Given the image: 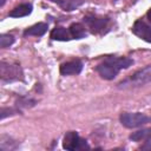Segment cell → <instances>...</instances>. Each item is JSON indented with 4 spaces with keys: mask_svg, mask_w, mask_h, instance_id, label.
Segmentation results:
<instances>
[{
    "mask_svg": "<svg viewBox=\"0 0 151 151\" xmlns=\"http://www.w3.org/2000/svg\"><path fill=\"white\" fill-rule=\"evenodd\" d=\"M83 20L93 34L105 33V29L109 27V22H110V19L107 17H99V15H93V14L85 15Z\"/></svg>",
    "mask_w": 151,
    "mask_h": 151,
    "instance_id": "obj_5",
    "label": "cell"
},
{
    "mask_svg": "<svg viewBox=\"0 0 151 151\" xmlns=\"http://www.w3.org/2000/svg\"><path fill=\"white\" fill-rule=\"evenodd\" d=\"M146 18H147V20L151 22V8H150V9L146 12Z\"/></svg>",
    "mask_w": 151,
    "mask_h": 151,
    "instance_id": "obj_20",
    "label": "cell"
},
{
    "mask_svg": "<svg viewBox=\"0 0 151 151\" xmlns=\"http://www.w3.org/2000/svg\"><path fill=\"white\" fill-rule=\"evenodd\" d=\"M133 65V59L129 57H113L109 55L101 64L96 67L98 74L105 80H112L117 77L118 72L123 68H127Z\"/></svg>",
    "mask_w": 151,
    "mask_h": 151,
    "instance_id": "obj_1",
    "label": "cell"
},
{
    "mask_svg": "<svg viewBox=\"0 0 151 151\" xmlns=\"http://www.w3.org/2000/svg\"><path fill=\"white\" fill-rule=\"evenodd\" d=\"M14 44V38L9 34H1L0 35V47L7 48Z\"/></svg>",
    "mask_w": 151,
    "mask_h": 151,
    "instance_id": "obj_18",
    "label": "cell"
},
{
    "mask_svg": "<svg viewBox=\"0 0 151 151\" xmlns=\"http://www.w3.org/2000/svg\"><path fill=\"white\" fill-rule=\"evenodd\" d=\"M35 104H37V100H35V99L29 98V97H25V96H19V97L15 99L14 106H17V107L22 112L24 109L33 107Z\"/></svg>",
    "mask_w": 151,
    "mask_h": 151,
    "instance_id": "obj_15",
    "label": "cell"
},
{
    "mask_svg": "<svg viewBox=\"0 0 151 151\" xmlns=\"http://www.w3.org/2000/svg\"><path fill=\"white\" fill-rule=\"evenodd\" d=\"M0 78L2 83L22 81L25 79L24 71L20 65L1 61L0 63Z\"/></svg>",
    "mask_w": 151,
    "mask_h": 151,
    "instance_id": "obj_3",
    "label": "cell"
},
{
    "mask_svg": "<svg viewBox=\"0 0 151 151\" xmlns=\"http://www.w3.org/2000/svg\"><path fill=\"white\" fill-rule=\"evenodd\" d=\"M48 25L46 22H38L33 26L26 28L24 31V35H33V37H41L47 32Z\"/></svg>",
    "mask_w": 151,
    "mask_h": 151,
    "instance_id": "obj_12",
    "label": "cell"
},
{
    "mask_svg": "<svg viewBox=\"0 0 151 151\" xmlns=\"http://www.w3.org/2000/svg\"><path fill=\"white\" fill-rule=\"evenodd\" d=\"M32 4L27 2V4H21L17 7H14L9 13H8V17L11 18H24V17H27L32 13Z\"/></svg>",
    "mask_w": 151,
    "mask_h": 151,
    "instance_id": "obj_11",
    "label": "cell"
},
{
    "mask_svg": "<svg viewBox=\"0 0 151 151\" xmlns=\"http://www.w3.org/2000/svg\"><path fill=\"white\" fill-rule=\"evenodd\" d=\"M5 2H6V0H0V7H2L5 5Z\"/></svg>",
    "mask_w": 151,
    "mask_h": 151,
    "instance_id": "obj_21",
    "label": "cell"
},
{
    "mask_svg": "<svg viewBox=\"0 0 151 151\" xmlns=\"http://www.w3.org/2000/svg\"><path fill=\"white\" fill-rule=\"evenodd\" d=\"M52 2L57 4L63 11L65 12H72L84 5L85 0H51Z\"/></svg>",
    "mask_w": 151,
    "mask_h": 151,
    "instance_id": "obj_10",
    "label": "cell"
},
{
    "mask_svg": "<svg viewBox=\"0 0 151 151\" xmlns=\"http://www.w3.org/2000/svg\"><path fill=\"white\" fill-rule=\"evenodd\" d=\"M151 83V64L137 70L134 73L130 74L127 78L118 83V88H134L140 87Z\"/></svg>",
    "mask_w": 151,
    "mask_h": 151,
    "instance_id": "obj_2",
    "label": "cell"
},
{
    "mask_svg": "<svg viewBox=\"0 0 151 151\" xmlns=\"http://www.w3.org/2000/svg\"><path fill=\"white\" fill-rule=\"evenodd\" d=\"M63 147L65 150H70V151L90 149V146L86 143V140L80 138V136L76 131L66 132V134L64 136V139H63Z\"/></svg>",
    "mask_w": 151,
    "mask_h": 151,
    "instance_id": "obj_6",
    "label": "cell"
},
{
    "mask_svg": "<svg viewBox=\"0 0 151 151\" xmlns=\"http://www.w3.org/2000/svg\"><path fill=\"white\" fill-rule=\"evenodd\" d=\"M131 29H132L133 34L137 35L138 38H140L142 40H144L146 42H151V27L145 21H143V20L134 21Z\"/></svg>",
    "mask_w": 151,
    "mask_h": 151,
    "instance_id": "obj_7",
    "label": "cell"
},
{
    "mask_svg": "<svg viewBox=\"0 0 151 151\" xmlns=\"http://www.w3.org/2000/svg\"><path fill=\"white\" fill-rule=\"evenodd\" d=\"M50 38L52 40H57V41H68L72 39V35L70 33V29L61 27V26H57L51 31Z\"/></svg>",
    "mask_w": 151,
    "mask_h": 151,
    "instance_id": "obj_9",
    "label": "cell"
},
{
    "mask_svg": "<svg viewBox=\"0 0 151 151\" xmlns=\"http://www.w3.org/2000/svg\"><path fill=\"white\" fill-rule=\"evenodd\" d=\"M70 33L72 35V39H83L87 35L86 28L84 27V25H81L80 22H73L71 24V26L68 27Z\"/></svg>",
    "mask_w": 151,
    "mask_h": 151,
    "instance_id": "obj_14",
    "label": "cell"
},
{
    "mask_svg": "<svg viewBox=\"0 0 151 151\" xmlns=\"http://www.w3.org/2000/svg\"><path fill=\"white\" fill-rule=\"evenodd\" d=\"M140 149L142 150H149V151H151V137H149L147 139H145V143L142 145Z\"/></svg>",
    "mask_w": 151,
    "mask_h": 151,
    "instance_id": "obj_19",
    "label": "cell"
},
{
    "mask_svg": "<svg viewBox=\"0 0 151 151\" xmlns=\"http://www.w3.org/2000/svg\"><path fill=\"white\" fill-rule=\"evenodd\" d=\"M112 1H117V0H112Z\"/></svg>",
    "mask_w": 151,
    "mask_h": 151,
    "instance_id": "obj_22",
    "label": "cell"
},
{
    "mask_svg": "<svg viewBox=\"0 0 151 151\" xmlns=\"http://www.w3.org/2000/svg\"><path fill=\"white\" fill-rule=\"evenodd\" d=\"M19 146V143L7 134H1L0 137V151L15 150Z\"/></svg>",
    "mask_w": 151,
    "mask_h": 151,
    "instance_id": "obj_13",
    "label": "cell"
},
{
    "mask_svg": "<svg viewBox=\"0 0 151 151\" xmlns=\"http://www.w3.org/2000/svg\"><path fill=\"white\" fill-rule=\"evenodd\" d=\"M119 120L123 126L127 129H134L146 124L151 120V118L142 112H123L119 117Z\"/></svg>",
    "mask_w": 151,
    "mask_h": 151,
    "instance_id": "obj_4",
    "label": "cell"
},
{
    "mask_svg": "<svg viewBox=\"0 0 151 151\" xmlns=\"http://www.w3.org/2000/svg\"><path fill=\"white\" fill-rule=\"evenodd\" d=\"M149 137H151V127H149V129H142V130H138V131H136V132H133V133L130 134V139L133 140V142L145 140Z\"/></svg>",
    "mask_w": 151,
    "mask_h": 151,
    "instance_id": "obj_16",
    "label": "cell"
},
{
    "mask_svg": "<svg viewBox=\"0 0 151 151\" xmlns=\"http://www.w3.org/2000/svg\"><path fill=\"white\" fill-rule=\"evenodd\" d=\"M83 66H84L83 63L79 59H76L61 64L59 71L61 76H74V74H79L83 71Z\"/></svg>",
    "mask_w": 151,
    "mask_h": 151,
    "instance_id": "obj_8",
    "label": "cell"
},
{
    "mask_svg": "<svg viewBox=\"0 0 151 151\" xmlns=\"http://www.w3.org/2000/svg\"><path fill=\"white\" fill-rule=\"evenodd\" d=\"M1 119H5L7 117H11V116H14V114H18V113H21V111L17 107V106H11V107H2L1 109Z\"/></svg>",
    "mask_w": 151,
    "mask_h": 151,
    "instance_id": "obj_17",
    "label": "cell"
}]
</instances>
